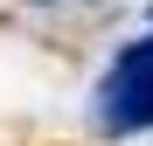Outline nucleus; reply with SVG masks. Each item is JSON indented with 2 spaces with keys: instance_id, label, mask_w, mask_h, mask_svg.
Returning a JSON list of instances; mask_svg holds the SVG:
<instances>
[{
  "instance_id": "nucleus-1",
  "label": "nucleus",
  "mask_w": 153,
  "mask_h": 146,
  "mask_svg": "<svg viewBox=\"0 0 153 146\" xmlns=\"http://www.w3.org/2000/svg\"><path fill=\"white\" fill-rule=\"evenodd\" d=\"M97 125L105 132H146L153 125V35L125 42L105 84H97Z\"/></svg>"
}]
</instances>
